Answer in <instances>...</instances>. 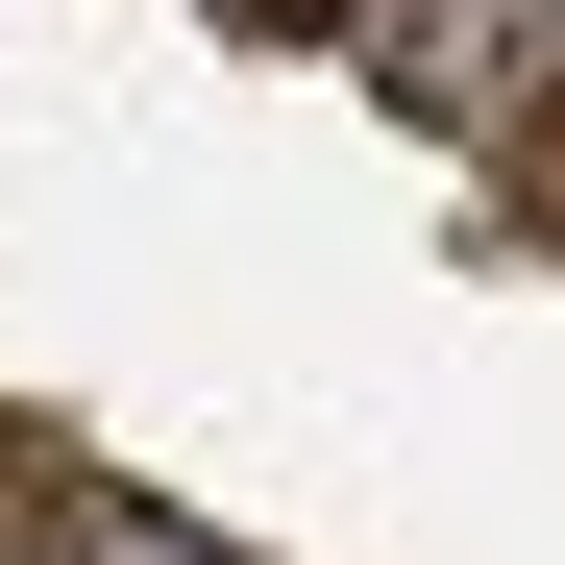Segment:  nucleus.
<instances>
[{
	"mask_svg": "<svg viewBox=\"0 0 565 565\" xmlns=\"http://www.w3.org/2000/svg\"><path fill=\"white\" fill-rule=\"evenodd\" d=\"M492 172H516V222L565 246V50H541V74H516V99H492Z\"/></svg>",
	"mask_w": 565,
	"mask_h": 565,
	"instance_id": "f257e3e1",
	"label": "nucleus"
},
{
	"mask_svg": "<svg viewBox=\"0 0 565 565\" xmlns=\"http://www.w3.org/2000/svg\"><path fill=\"white\" fill-rule=\"evenodd\" d=\"M0 565H74V443L0 418Z\"/></svg>",
	"mask_w": 565,
	"mask_h": 565,
	"instance_id": "f03ea898",
	"label": "nucleus"
},
{
	"mask_svg": "<svg viewBox=\"0 0 565 565\" xmlns=\"http://www.w3.org/2000/svg\"><path fill=\"white\" fill-rule=\"evenodd\" d=\"M394 50H418L394 99H492V0H394Z\"/></svg>",
	"mask_w": 565,
	"mask_h": 565,
	"instance_id": "7ed1b4c3",
	"label": "nucleus"
},
{
	"mask_svg": "<svg viewBox=\"0 0 565 565\" xmlns=\"http://www.w3.org/2000/svg\"><path fill=\"white\" fill-rule=\"evenodd\" d=\"M74 565H246V541H198V516H148V492H74Z\"/></svg>",
	"mask_w": 565,
	"mask_h": 565,
	"instance_id": "20e7f679",
	"label": "nucleus"
},
{
	"mask_svg": "<svg viewBox=\"0 0 565 565\" xmlns=\"http://www.w3.org/2000/svg\"><path fill=\"white\" fill-rule=\"evenodd\" d=\"M222 25H246V50H344L369 0H222Z\"/></svg>",
	"mask_w": 565,
	"mask_h": 565,
	"instance_id": "39448f33",
	"label": "nucleus"
}]
</instances>
